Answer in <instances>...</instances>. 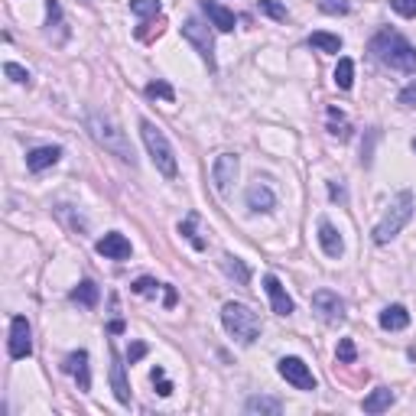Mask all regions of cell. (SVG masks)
Masks as SVG:
<instances>
[{
    "instance_id": "15",
    "label": "cell",
    "mask_w": 416,
    "mask_h": 416,
    "mask_svg": "<svg viewBox=\"0 0 416 416\" xmlns=\"http://www.w3.org/2000/svg\"><path fill=\"white\" fill-rule=\"evenodd\" d=\"M62 371L72 374V377L78 381V387H82V391H92V371H88V351H85V348L72 351V355L65 358Z\"/></svg>"
},
{
    "instance_id": "10",
    "label": "cell",
    "mask_w": 416,
    "mask_h": 416,
    "mask_svg": "<svg viewBox=\"0 0 416 416\" xmlns=\"http://www.w3.org/2000/svg\"><path fill=\"white\" fill-rule=\"evenodd\" d=\"M238 156L234 153H221L218 160L212 163V182H215V189H218V196H228L231 192V182L238 179Z\"/></svg>"
},
{
    "instance_id": "26",
    "label": "cell",
    "mask_w": 416,
    "mask_h": 416,
    "mask_svg": "<svg viewBox=\"0 0 416 416\" xmlns=\"http://www.w3.org/2000/svg\"><path fill=\"white\" fill-rule=\"evenodd\" d=\"M335 85H339L341 92H348V88L355 85V62L351 59H339V68H335Z\"/></svg>"
},
{
    "instance_id": "5",
    "label": "cell",
    "mask_w": 416,
    "mask_h": 416,
    "mask_svg": "<svg viewBox=\"0 0 416 416\" xmlns=\"http://www.w3.org/2000/svg\"><path fill=\"white\" fill-rule=\"evenodd\" d=\"M413 218V192H397V196L391 198V205H387V212H384V218L374 225V244H387V241H393L400 234V231L407 228V221Z\"/></svg>"
},
{
    "instance_id": "25",
    "label": "cell",
    "mask_w": 416,
    "mask_h": 416,
    "mask_svg": "<svg viewBox=\"0 0 416 416\" xmlns=\"http://www.w3.org/2000/svg\"><path fill=\"white\" fill-rule=\"evenodd\" d=\"M163 4L160 0H130V13L140 20H150V17H160Z\"/></svg>"
},
{
    "instance_id": "41",
    "label": "cell",
    "mask_w": 416,
    "mask_h": 416,
    "mask_svg": "<svg viewBox=\"0 0 416 416\" xmlns=\"http://www.w3.org/2000/svg\"><path fill=\"white\" fill-rule=\"evenodd\" d=\"M413 150H416V140H413Z\"/></svg>"
},
{
    "instance_id": "7",
    "label": "cell",
    "mask_w": 416,
    "mask_h": 416,
    "mask_svg": "<svg viewBox=\"0 0 416 416\" xmlns=\"http://www.w3.org/2000/svg\"><path fill=\"white\" fill-rule=\"evenodd\" d=\"M7 355L13 358V361H23V358L33 355V332H30V322H26V315H13V319H10Z\"/></svg>"
},
{
    "instance_id": "28",
    "label": "cell",
    "mask_w": 416,
    "mask_h": 416,
    "mask_svg": "<svg viewBox=\"0 0 416 416\" xmlns=\"http://www.w3.org/2000/svg\"><path fill=\"white\" fill-rule=\"evenodd\" d=\"M257 10H260L263 17H270V20H286L289 17L280 0H257Z\"/></svg>"
},
{
    "instance_id": "17",
    "label": "cell",
    "mask_w": 416,
    "mask_h": 416,
    "mask_svg": "<svg viewBox=\"0 0 416 416\" xmlns=\"http://www.w3.org/2000/svg\"><path fill=\"white\" fill-rule=\"evenodd\" d=\"M62 160V146H36V150H30L26 153V170L30 172H43L49 170V166H56V163Z\"/></svg>"
},
{
    "instance_id": "18",
    "label": "cell",
    "mask_w": 416,
    "mask_h": 416,
    "mask_svg": "<svg viewBox=\"0 0 416 416\" xmlns=\"http://www.w3.org/2000/svg\"><path fill=\"white\" fill-rule=\"evenodd\" d=\"M319 244H322V251L329 257H341V251H345V244H341V234L335 231V225H332L329 218L319 221Z\"/></svg>"
},
{
    "instance_id": "14",
    "label": "cell",
    "mask_w": 416,
    "mask_h": 416,
    "mask_svg": "<svg viewBox=\"0 0 416 416\" xmlns=\"http://www.w3.org/2000/svg\"><path fill=\"white\" fill-rule=\"evenodd\" d=\"M202 13L208 17V23H212L218 33H231L234 23H238V17H234L225 4H218V0H202Z\"/></svg>"
},
{
    "instance_id": "8",
    "label": "cell",
    "mask_w": 416,
    "mask_h": 416,
    "mask_svg": "<svg viewBox=\"0 0 416 416\" xmlns=\"http://www.w3.org/2000/svg\"><path fill=\"white\" fill-rule=\"evenodd\" d=\"M277 371H280L283 381L293 384L296 391H315V377L303 358H280V361H277Z\"/></svg>"
},
{
    "instance_id": "33",
    "label": "cell",
    "mask_w": 416,
    "mask_h": 416,
    "mask_svg": "<svg viewBox=\"0 0 416 416\" xmlns=\"http://www.w3.org/2000/svg\"><path fill=\"white\" fill-rule=\"evenodd\" d=\"M391 7L400 17H416V0H391Z\"/></svg>"
},
{
    "instance_id": "35",
    "label": "cell",
    "mask_w": 416,
    "mask_h": 416,
    "mask_svg": "<svg viewBox=\"0 0 416 416\" xmlns=\"http://www.w3.org/2000/svg\"><path fill=\"white\" fill-rule=\"evenodd\" d=\"M144 355H146V345H144V341H134V345L127 348V361H130V365H137V361H140Z\"/></svg>"
},
{
    "instance_id": "40",
    "label": "cell",
    "mask_w": 416,
    "mask_h": 416,
    "mask_svg": "<svg viewBox=\"0 0 416 416\" xmlns=\"http://www.w3.org/2000/svg\"><path fill=\"white\" fill-rule=\"evenodd\" d=\"M160 377H166V371H163V367H153V371H150V381H160Z\"/></svg>"
},
{
    "instance_id": "1",
    "label": "cell",
    "mask_w": 416,
    "mask_h": 416,
    "mask_svg": "<svg viewBox=\"0 0 416 416\" xmlns=\"http://www.w3.org/2000/svg\"><path fill=\"white\" fill-rule=\"evenodd\" d=\"M85 127H88V134H92L94 144L104 146L108 153H114L120 163H127L130 170H134V166H137L134 146H130L127 134L120 130L118 120L108 118V114H101V111H88V114H85Z\"/></svg>"
},
{
    "instance_id": "27",
    "label": "cell",
    "mask_w": 416,
    "mask_h": 416,
    "mask_svg": "<svg viewBox=\"0 0 416 416\" xmlns=\"http://www.w3.org/2000/svg\"><path fill=\"white\" fill-rule=\"evenodd\" d=\"M179 234H182V238H189V244L196 247V251H205V241L196 234V215H189V218L179 225Z\"/></svg>"
},
{
    "instance_id": "2",
    "label": "cell",
    "mask_w": 416,
    "mask_h": 416,
    "mask_svg": "<svg viewBox=\"0 0 416 416\" xmlns=\"http://www.w3.org/2000/svg\"><path fill=\"white\" fill-rule=\"evenodd\" d=\"M371 56L377 62H384L387 68H397V72H416V49L410 46L407 36L393 33V30H381V33L371 39Z\"/></svg>"
},
{
    "instance_id": "31",
    "label": "cell",
    "mask_w": 416,
    "mask_h": 416,
    "mask_svg": "<svg viewBox=\"0 0 416 416\" xmlns=\"http://www.w3.org/2000/svg\"><path fill=\"white\" fill-rule=\"evenodd\" d=\"M146 94H150V98H163V101H176V92H172L166 82H150V85H146Z\"/></svg>"
},
{
    "instance_id": "22",
    "label": "cell",
    "mask_w": 416,
    "mask_h": 416,
    "mask_svg": "<svg viewBox=\"0 0 416 416\" xmlns=\"http://www.w3.org/2000/svg\"><path fill=\"white\" fill-rule=\"evenodd\" d=\"M410 325V313L403 306H387L381 313V329L384 332H403Z\"/></svg>"
},
{
    "instance_id": "19",
    "label": "cell",
    "mask_w": 416,
    "mask_h": 416,
    "mask_svg": "<svg viewBox=\"0 0 416 416\" xmlns=\"http://www.w3.org/2000/svg\"><path fill=\"white\" fill-rule=\"evenodd\" d=\"M393 400H397V393H393L391 387H377V391H371L361 400V410H365V413H384V410L393 407Z\"/></svg>"
},
{
    "instance_id": "9",
    "label": "cell",
    "mask_w": 416,
    "mask_h": 416,
    "mask_svg": "<svg viewBox=\"0 0 416 416\" xmlns=\"http://www.w3.org/2000/svg\"><path fill=\"white\" fill-rule=\"evenodd\" d=\"M313 309L319 313V319L329 325H339L345 322V299L332 289H315L313 293Z\"/></svg>"
},
{
    "instance_id": "39",
    "label": "cell",
    "mask_w": 416,
    "mask_h": 416,
    "mask_svg": "<svg viewBox=\"0 0 416 416\" xmlns=\"http://www.w3.org/2000/svg\"><path fill=\"white\" fill-rule=\"evenodd\" d=\"M108 329H111V332H114V335H120V332H124V322H120V319H114V322H111V325H108Z\"/></svg>"
},
{
    "instance_id": "20",
    "label": "cell",
    "mask_w": 416,
    "mask_h": 416,
    "mask_svg": "<svg viewBox=\"0 0 416 416\" xmlns=\"http://www.w3.org/2000/svg\"><path fill=\"white\" fill-rule=\"evenodd\" d=\"M221 270L228 273V277L238 283V286H247V283H251V267H247L241 257H234V254H225V257H221Z\"/></svg>"
},
{
    "instance_id": "13",
    "label": "cell",
    "mask_w": 416,
    "mask_h": 416,
    "mask_svg": "<svg viewBox=\"0 0 416 416\" xmlns=\"http://www.w3.org/2000/svg\"><path fill=\"white\" fill-rule=\"evenodd\" d=\"M263 289H267V296H270V306L277 315H293V309H296V303L289 299V293L283 289V283L273 277V273H267L263 277Z\"/></svg>"
},
{
    "instance_id": "29",
    "label": "cell",
    "mask_w": 416,
    "mask_h": 416,
    "mask_svg": "<svg viewBox=\"0 0 416 416\" xmlns=\"http://www.w3.org/2000/svg\"><path fill=\"white\" fill-rule=\"evenodd\" d=\"M4 75H7L10 82H17V85H30V82H33V75H30V68L17 65V62H7V65H4Z\"/></svg>"
},
{
    "instance_id": "6",
    "label": "cell",
    "mask_w": 416,
    "mask_h": 416,
    "mask_svg": "<svg viewBox=\"0 0 416 416\" xmlns=\"http://www.w3.org/2000/svg\"><path fill=\"white\" fill-rule=\"evenodd\" d=\"M182 39H186V43L198 52V59L208 65V72H215V68H218V62H215V39H212V30H208V26H205L198 17H189L186 23H182Z\"/></svg>"
},
{
    "instance_id": "37",
    "label": "cell",
    "mask_w": 416,
    "mask_h": 416,
    "mask_svg": "<svg viewBox=\"0 0 416 416\" xmlns=\"http://www.w3.org/2000/svg\"><path fill=\"white\" fill-rule=\"evenodd\" d=\"M156 384V393H160V397H170L172 393V381H166V377H160V381H153Z\"/></svg>"
},
{
    "instance_id": "23",
    "label": "cell",
    "mask_w": 416,
    "mask_h": 416,
    "mask_svg": "<svg viewBox=\"0 0 416 416\" xmlns=\"http://www.w3.org/2000/svg\"><path fill=\"white\" fill-rule=\"evenodd\" d=\"M98 296H101V289H98V283L94 280H82L75 289H72V299L82 303V306H88V309L98 306Z\"/></svg>"
},
{
    "instance_id": "38",
    "label": "cell",
    "mask_w": 416,
    "mask_h": 416,
    "mask_svg": "<svg viewBox=\"0 0 416 416\" xmlns=\"http://www.w3.org/2000/svg\"><path fill=\"white\" fill-rule=\"evenodd\" d=\"M166 306H176V289L166 283Z\"/></svg>"
},
{
    "instance_id": "16",
    "label": "cell",
    "mask_w": 416,
    "mask_h": 416,
    "mask_svg": "<svg viewBox=\"0 0 416 416\" xmlns=\"http://www.w3.org/2000/svg\"><path fill=\"white\" fill-rule=\"evenodd\" d=\"M111 387H114V397L118 403L130 407V384H127V374H124V361L114 348H111Z\"/></svg>"
},
{
    "instance_id": "4",
    "label": "cell",
    "mask_w": 416,
    "mask_h": 416,
    "mask_svg": "<svg viewBox=\"0 0 416 416\" xmlns=\"http://www.w3.org/2000/svg\"><path fill=\"white\" fill-rule=\"evenodd\" d=\"M140 137H144V146H146V153H150V160H153L156 172L166 179H176L179 163H176V150H172V144L166 140V134L156 127L153 120L144 118L140 120Z\"/></svg>"
},
{
    "instance_id": "24",
    "label": "cell",
    "mask_w": 416,
    "mask_h": 416,
    "mask_svg": "<svg viewBox=\"0 0 416 416\" xmlns=\"http://www.w3.org/2000/svg\"><path fill=\"white\" fill-rule=\"evenodd\" d=\"M309 46H313V49H319V52H341V36L319 30V33L309 36Z\"/></svg>"
},
{
    "instance_id": "21",
    "label": "cell",
    "mask_w": 416,
    "mask_h": 416,
    "mask_svg": "<svg viewBox=\"0 0 416 416\" xmlns=\"http://www.w3.org/2000/svg\"><path fill=\"white\" fill-rule=\"evenodd\" d=\"M244 410H247V413H260V416H277V413H283V403L277 397L257 393V397H247Z\"/></svg>"
},
{
    "instance_id": "30",
    "label": "cell",
    "mask_w": 416,
    "mask_h": 416,
    "mask_svg": "<svg viewBox=\"0 0 416 416\" xmlns=\"http://www.w3.org/2000/svg\"><path fill=\"white\" fill-rule=\"evenodd\" d=\"M335 355H339L341 365H355V361H358L355 341H351V339H341V341H339V351H335Z\"/></svg>"
},
{
    "instance_id": "3",
    "label": "cell",
    "mask_w": 416,
    "mask_h": 416,
    "mask_svg": "<svg viewBox=\"0 0 416 416\" xmlns=\"http://www.w3.org/2000/svg\"><path fill=\"white\" fill-rule=\"evenodd\" d=\"M221 322H225L228 335L238 341V345H254L263 332L260 315H257L251 306H244V303H234V299L221 306Z\"/></svg>"
},
{
    "instance_id": "12",
    "label": "cell",
    "mask_w": 416,
    "mask_h": 416,
    "mask_svg": "<svg viewBox=\"0 0 416 416\" xmlns=\"http://www.w3.org/2000/svg\"><path fill=\"white\" fill-rule=\"evenodd\" d=\"M94 251L104 257V260H127L130 254H134V247H130V241L120 234V231H108L98 244H94Z\"/></svg>"
},
{
    "instance_id": "36",
    "label": "cell",
    "mask_w": 416,
    "mask_h": 416,
    "mask_svg": "<svg viewBox=\"0 0 416 416\" xmlns=\"http://www.w3.org/2000/svg\"><path fill=\"white\" fill-rule=\"evenodd\" d=\"M329 196L335 198V202H348V196H345V189H341L339 182H329Z\"/></svg>"
},
{
    "instance_id": "32",
    "label": "cell",
    "mask_w": 416,
    "mask_h": 416,
    "mask_svg": "<svg viewBox=\"0 0 416 416\" xmlns=\"http://www.w3.org/2000/svg\"><path fill=\"white\" fill-rule=\"evenodd\" d=\"M134 293L137 296H156V293H160V283L150 280V277H140V280L134 283Z\"/></svg>"
},
{
    "instance_id": "34",
    "label": "cell",
    "mask_w": 416,
    "mask_h": 416,
    "mask_svg": "<svg viewBox=\"0 0 416 416\" xmlns=\"http://www.w3.org/2000/svg\"><path fill=\"white\" fill-rule=\"evenodd\" d=\"M403 108H416V82H410L403 92H400V98H397Z\"/></svg>"
},
{
    "instance_id": "11",
    "label": "cell",
    "mask_w": 416,
    "mask_h": 416,
    "mask_svg": "<svg viewBox=\"0 0 416 416\" xmlns=\"http://www.w3.org/2000/svg\"><path fill=\"white\" fill-rule=\"evenodd\" d=\"M244 202H247V208H251L254 215H270L273 208H277V196H273V189L267 186V182H260V179L247 186Z\"/></svg>"
}]
</instances>
